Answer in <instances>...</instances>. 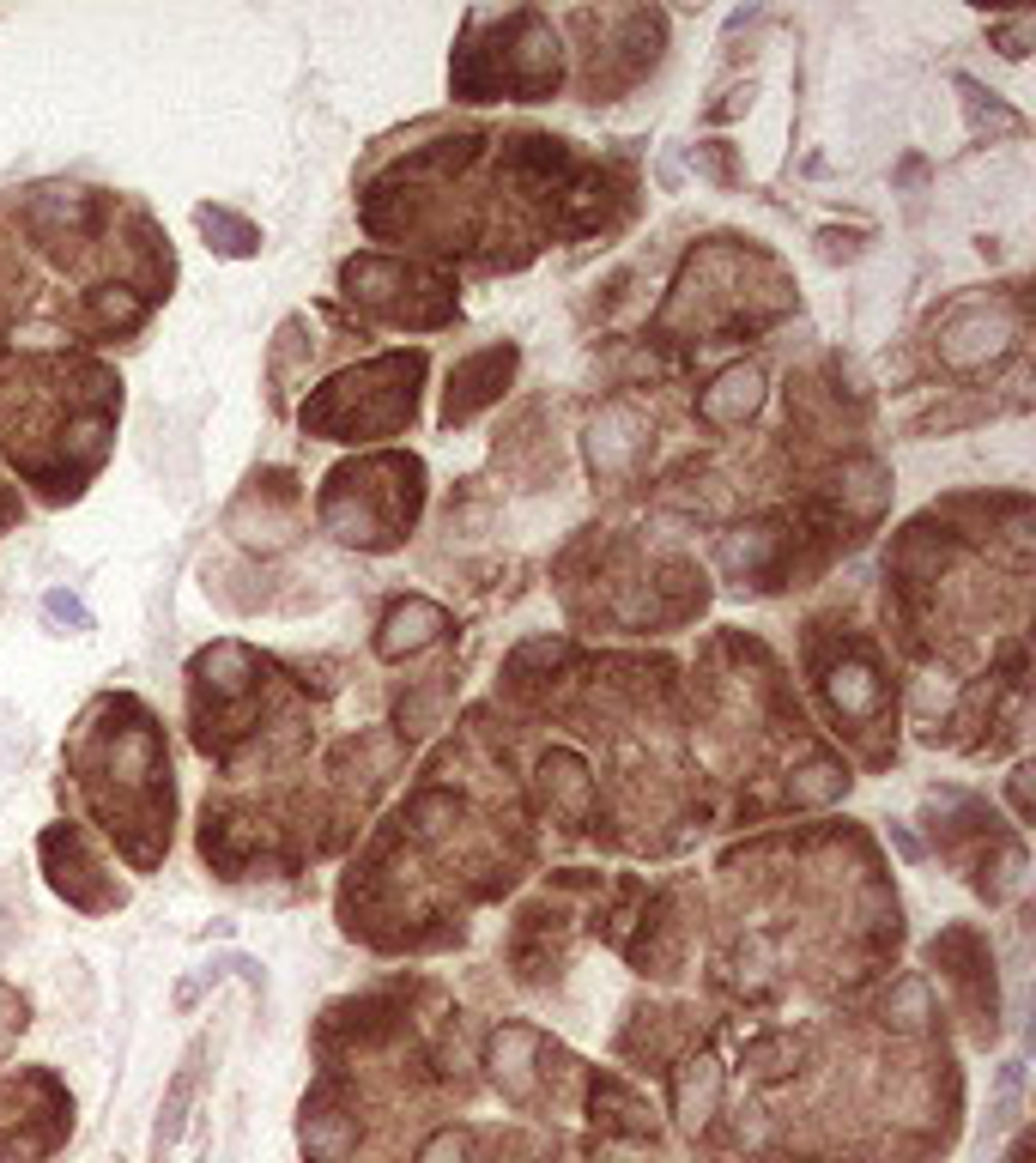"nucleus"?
I'll return each mask as SVG.
<instances>
[{
  "label": "nucleus",
  "mask_w": 1036,
  "mask_h": 1163,
  "mask_svg": "<svg viewBox=\"0 0 1036 1163\" xmlns=\"http://www.w3.org/2000/svg\"><path fill=\"white\" fill-rule=\"evenodd\" d=\"M201 1054H207V1043L188 1048V1060H182V1072H176V1085H170V1097H164V1109H158V1133H152V1152H164L176 1133H182V1121H188V1097H195V1078H201Z\"/></svg>",
  "instance_id": "1"
},
{
  "label": "nucleus",
  "mask_w": 1036,
  "mask_h": 1163,
  "mask_svg": "<svg viewBox=\"0 0 1036 1163\" xmlns=\"http://www.w3.org/2000/svg\"><path fill=\"white\" fill-rule=\"evenodd\" d=\"M115 1163H121V1158H115Z\"/></svg>",
  "instance_id": "2"
}]
</instances>
